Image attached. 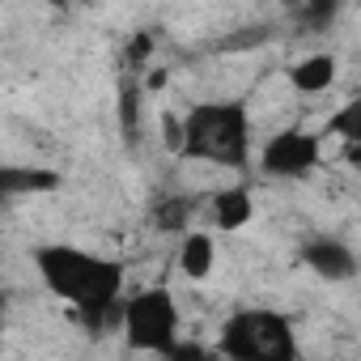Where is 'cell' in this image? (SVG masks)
Here are the masks:
<instances>
[{"instance_id": "obj_12", "label": "cell", "mask_w": 361, "mask_h": 361, "mask_svg": "<svg viewBox=\"0 0 361 361\" xmlns=\"http://www.w3.org/2000/svg\"><path fill=\"white\" fill-rule=\"evenodd\" d=\"M161 145L170 149V153H183V145H188V123L178 119V115H161Z\"/></svg>"}, {"instance_id": "obj_2", "label": "cell", "mask_w": 361, "mask_h": 361, "mask_svg": "<svg viewBox=\"0 0 361 361\" xmlns=\"http://www.w3.org/2000/svg\"><path fill=\"white\" fill-rule=\"evenodd\" d=\"M188 145L183 157L200 161H221V166H243L247 145H251V123L238 102H204L188 119Z\"/></svg>"}, {"instance_id": "obj_1", "label": "cell", "mask_w": 361, "mask_h": 361, "mask_svg": "<svg viewBox=\"0 0 361 361\" xmlns=\"http://www.w3.org/2000/svg\"><path fill=\"white\" fill-rule=\"evenodd\" d=\"M35 264H39V276L47 281V289L81 310L119 302L123 268L115 259H98V255L77 251V247H39Z\"/></svg>"}, {"instance_id": "obj_15", "label": "cell", "mask_w": 361, "mask_h": 361, "mask_svg": "<svg viewBox=\"0 0 361 361\" xmlns=\"http://www.w3.org/2000/svg\"><path fill=\"white\" fill-rule=\"evenodd\" d=\"M136 90L132 85H123V94H119V115H123V132H136V123H140V106H136Z\"/></svg>"}, {"instance_id": "obj_5", "label": "cell", "mask_w": 361, "mask_h": 361, "mask_svg": "<svg viewBox=\"0 0 361 361\" xmlns=\"http://www.w3.org/2000/svg\"><path fill=\"white\" fill-rule=\"evenodd\" d=\"M319 166V136L310 132H276L268 145H264V170L272 178H302Z\"/></svg>"}, {"instance_id": "obj_17", "label": "cell", "mask_w": 361, "mask_h": 361, "mask_svg": "<svg viewBox=\"0 0 361 361\" xmlns=\"http://www.w3.org/2000/svg\"><path fill=\"white\" fill-rule=\"evenodd\" d=\"M331 13H336L331 5H314V9H302V18H306V22H327Z\"/></svg>"}, {"instance_id": "obj_14", "label": "cell", "mask_w": 361, "mask_h": 361, "mask_svg": "<svg viewBox=\"0 0 361 361\" xmlns=\"http://www.w3.org/2000/svg\"><path fill=\"white\" fill-rule=\"evenodd\" d=\"M183 221H188V204L183 200H166L161 204V213H157V226L161 230H183Z\"/></svg>"}, {"instance_id": "obj_16", "label": "cell", "mask_w": 361, "mask_h": 361, "mask_svg": "<svg viewBox=\"0 0 361 361\" xmlns=\"http://www.w3.org/2000/svg\"><path fill=\"white\" fill-rule=\"evenodd\" d=\"M149 51H153V39H149V35H140V39H132V43H128V60H132L136 68L149 60Z\"/></svg>"}, {"instance_id": "obj_11", "label": "cell", "mask_w": 361, "mask_h": 361, "mask_svg": "<svg viewBox=\"0 0 361 361\" xmlns=\"http://www.w3.org/2000/svg\"><path fill=\"white\" fill-rule=\"evenodd\" d=\"M331 128H336L348 145H361V94H357V98H353L336 119H331Z\"/></svg>"}, {"instance_id": "obj_18", "label": "cell", "mask_w": 361, "mask_h": 361, "mask_svg": "<svg viewBox=\"0 0 361 361\" xmlns=\"http://www.w3.org/2000/svg\"><path fill=\"white\" fill-rule=\"evenodd\" d=\"M348 157H353V161L361 166V145H348Z\"/></svg>"}, {"instance_id": "obj_9", "label": "cell", "mask_w": 361, "mask_h": 361, "mask_svg": "<svg viewBox=\"0 0 361 361\" xmlns=\"http://www.w3.org/2000/svg\"><path fill=\"white\" fill-rule=\"evenodd\" d=\"M213 259H217V243L209 234H188L183 238V251H178V268L192 281H204L213 272Z\"/></svg>"}, {"instance_id": "obj_13", "label": "cell", "mask_w": 361, "mask_h": 361, "mask_svg": "<svg viewBox=\"0 0 361 361\" xmlns=\"http://www.w3.org/2000/svg\"><path fill=\"white\" fill-rule=\"evenodd\" d=\"M166 361H213V353H209L204 344H196V340H178V344L166 353Z\"/></svg>"}, {"instance_id": "obj_4", "label": "cell", "mask_w": 361, "mask_h": 361, "mask_svg": "<svg viewBox=\"0 0 361 361\" xmlns=\"http://www.w3.org/2000/svg\"><path fill=\"white\" fill-rule=\"evenodd\" d=\"M123 336L140 353H170L178 344V310L166 289H145L123 306Z\"/></svg>"}, {"instance_id": "obj_8", "label": "cell", "mask_w": 361, "mask_h": 361, "mask_svg": "<svg viewBox=\"0 0 361 361\" xmlns=\"http://www.w3.org/2000/svg\"><path fill=\"white\" fill-rule=\"evenodd\" d=\"M289 81H293L302 94H323V90L336 81V60H331L327 51H314V56H306V60H298V64L289 68Z\"/></svg>"}, {"instance_id": "obj_3", "label": "cell", "mask_w": 361, "mask_h": 361, "mask_svg": "<svg viewBox=\"0 0 361 361\" xmlns=\"http://www.w3.org/2000/svg\"><path fill=\"white\" fill-rule=\"evenodd\" d=\"M226 361H298L293 327L285 314L272 310H243L221 327L217 340Z\"/></svg>"}, {"instance_id": "obj_6", "label": "cell", "mask_w": 361, "mask_h": 361, "mask_svg": "<svg viewBox=\"0 0 361 361\" xmlns=\"http://www.w3.org/2000/svg\"><path fill=\"white\" fill-rule=\"evenodd\" d=\"M302 259H306L310 272H319L323 281H348V276H357V255H353L340 238H314V243H306Z\"/></svg>"}, {"instance_id": "obj_7", "label": "cell", "mask_w": 361, "mask_h": 361, "mask_svg": "<svg viewBox=\"0 0 361 361\" xmlns=\"http://www.w3.org/2000/svg\"><path fill=\"white\" fill-rule=\"evenodd\" d=\"M251 213H255V200H251L247 188H226V192H217V200H213V221H217V230H226V234L243 230V226L251 221Z\"/></svg>"}, {"instance_id": "obj_10", "label": "cell", "mask_w": 361, "mask_h": 361, "mask_svg": "<svg viewBox=\"0 0 361 361\" xmlns=\"http://www.w3.org/2000/svg\"><path fill=\"white\" fill-rule=\"evenodd\" d=\"M60 178L51 170H5L0 174V192L18 196V192H56Z\"/></svg>"}]
</instances>
